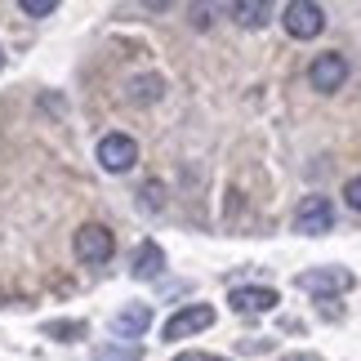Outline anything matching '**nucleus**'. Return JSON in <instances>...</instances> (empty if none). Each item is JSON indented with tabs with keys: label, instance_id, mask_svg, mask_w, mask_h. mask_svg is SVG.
Listing matches in <instances>:
<instances>
[{
	"label": "nucleus",
	"instance_id": "f257e3e1",
	"mask_svg": "<svg viewBox=\"0 0 361 361\" xmlns=\"http://www.w3.org/2000/svg\"><path fill=\"white\" fill-rule=\"evenodd\" d=\"M72 250L85 268H103V263L116 255V237H112V228H103V224H80L76 237H72Z\"/></svg>",
	"mask_w": 361,
	"mask_h": 361
},
{
	"label": "nucleus",
	"instance_id": "f03ea898",
	"mask_svg": "<svg viewBox=\"0 0 361 361\" xmlns=\"http://www.w3.org/2000/svg\"><path fill=\"white\" fill-rule=\"evenodd\" d=\"M210 326H214V308H210V303H183L174 317H165L161 339L178 343V339H192V335H201V330H210Z\"/></svg>",
	"mask_w": 361,
	"mask_h": 361
},
{
	"label": "nucleus",
	"instance_id": "7ed1b4c3",
	"mask_svg": "<svg viewBox=\"0 0 361 361\" xmlns=\"http://www.w3.org/2000/svg\"><path fill=\"white\" fill-rule=\"evenodd\" d=\"M94 157H99V165H103L107 174H130L134 165H138V143H134L130 134L112 130V134H103V138H99Z\"/></svg>",
	"mask_w": 361,
	"mask_h": 361
},
{
	"label": "nucleus",
	"instance_id": "20e7f679",
	"mask_svg": "<svg viewBox=\"0 0 361 361\" xmlns=\"http://www.w3.org/2000/svg\"><path fill=\"white\" fill-rule=\"evenodd\" d=\"M357 276L348 268H308L295 276V286L303 290V295H317V299H335V295H348Z\"/></svg>",
	"mask_w": 361,
	"mask_h": 361
},
{
	"label": "nucleus",
	"instance_id": "39448f33",
	"mask_svg": "<svg viewBox=\"0 0 361 361\" xmlns=\"http://www.w3.org/2000/svg\"><path fill=\"white\" fill-rule=\"evenodd\" d=\"M290 228L303 232V237H322V232H330V228H335V201H330V197H303L295 205Z\"/></svg>",
	"mask_w": 361,
	"mask_h": 361
},
{
	"label": "nucleus",
	"instance_id": "423d86ee",
	"mask_svg": "<svg viewBox=\"0 0 361 361\" xmlns=\"http://www.w3.org/2000/svg\"><path fill=\"white\" fill-rule=\"evenodd\" d=\"M281 27H286V36H295V40H312V36H322V27H326V9L312 5V0H290L281 9Z\"/></svg>",
	"mask_w": 361,
	"mask_h": 361
},
{
	"label": "nucleus",
	"instance_id": "0eeeda50",
	"mask_svg": "<svg viewBox=\"0 0 361 361\" xmlns=\"http://www.w3.org/2000/svg\"><path fill=\"white\" fill-rule=\"evenodd\" d=\"M343 80H348V59L339 49H322L308 63V85L317 94H335V90H343Z\"/></svg>",
	"mask_w": 361,
	"mask_h": 361
},
{
	"label": "nucleus",
	"instance_id": "6e6552de",
	"mask_svg": "<svg viewBox=\"0 0 361 361\" xmlns=\"http://www.w3.org/2000/svg\"><path fill=\"white\" fill-rule=\"evenodd\" d=\"M232 312H241V317H259V312H272L276 303H281V295H276L272 286H232Z\"/></svg>",
	"mask_w": 361,
	"mask_h": 361
},
{
	"label": "nucleus",
	"instance_id": "1a4fd4ad",
	"mask_svg": "<svg viewBox=\"0 0 361 361\" xmlns=\"http://www.w3.org/2000/svg\"><path fill=\"white\" fill-rule=\"evenodd\" d=\"M147 326H152V308H147V303H125V308L112 317V335H116L121 343L147 335Z\"/></svg>",
	"mask_w": 361,
	"mask_h": 361
},
{
	"label": "nucleus",
	"instance_id": "9d476101",
	"mask_svg": "<svg viewBox=\"0 0 361 361\" xmlns=\"http://www.w3.org/2000/svg\"><path fill=\"white\" fill-rule=\"evenodd\" d=\"M165 76L161 72H143V76H130V85H125V99H130L134 107H152L165 99Z\"/></svg>",
	"mask_w": 361,
	"mask_h": 361
},
{
	"label": "nucleus",
	"instance_id": "9b49d317",
	"mask_svg": "<svg viewBox=\"0 0 361 361\" xmlns=\"http://www.w3.org/2000/svg\"><path fill=\"white\" fill-rule=\"evenodd\" d=\"M161 272H165V250L157 241H143L134 250V259H130V276L134 281H157Z\"/></svg>",
	"mask_w": 361,
	"mask_h": 361
},
{
	"label": "nucleus",
	"instance_id": "f8f14e48",
	"mask_svg": "<svg viewBox=\"0 0 361 361\" xmlns=\"http://www.w3.org/2000/svg\"><path fill=\"white\" fill-rule=\"evenodd\" d=\"M232 23L245 27V32H259V27H268L272 18V5H263V0H237V5H228Z\"/></svg>",
	"mask_w": 361,
	"mask_h": 361
},
{
	"label": "nucleus",
	"instance_id": "ddd939ff",
	"mask_svg": "<svg viewBox=\"0 0 361 361\" xmlns=\"http://www.w3.org/2000/svg\"><path fill=\"white\" fill-rule=\"evenodd\" d=\"M94 361H143V343H103L94 348Z\"/></svg>",
	"mask_w": 361,
	"mask_h": 361
},
{
	"label": "nucleus",
	"instance_id": "4468645a",
	"mask_svg": "<svg viewBox=\"0 0 361 361\" xmlns=\"http://www.w3.org/2000/svg\"><path fill=\"white\" fill-rule=\"evenodd\" d=\"M45 339L76 343V339H85V322H45Z\"/></svg>",
	"mask_w": 361,
	"mask_h": 361
},
{
	"label": "nucleus",
	"instance_id": "2eb2a0df",
	"mask_svg": "<svg viewBox=\"0 0 361 361\" xmlns=\"http://www.w3.org/2000/svg\"><path fill=\"white\" fill-rule=\"evenodd\" d=\"M138 205H143L147 214H161L165 210V197H161V183L152 178V183H143V192H138Z\"/></svg>",
	"mask_w": 361,
	"mask_h": 361
},
{
	"label": "nucleus",
	"instance_id": "dca6fc26",
	"mask_svg": "<svg viewBox=\"0 0 361 361\" xmlns=\"http://www.w3.org/2000/svg\"><path fill=\"white\" fill-rule=\"evenodd\" d=\"M23 13H27V18H49V13L54 9H59V5H54V0H23V5H18Z\"/></svg>",
	"mask_w": 361,
	"mask_h": 361
},
{
	"label": "nucleus",
	"instance_id": "f3484780",
	"mask_svg": "<svg viewBox=\"0 0 361 361\" xmlns=\"http://www.w3.org/2000/svg\"><path fill=\"white\" fill-rule=\"evenodd\" d=\"M343 205H348V210H357V214H361V174H357V178H348V183H343Z\"/></svg>",
	"mask_w": 361,
	"mask_h": 361
},
{
	"label": "nucleus",
	"instance_id": "a211bd4d",
	"mask_svg": "<svg viewBox=\"0 0 361 361\" xmlns=\"http://www.w3.org/2000/svg\"><path fill=\"white\" fill-rule=\"evenodd\" d=\"M241 353H272V339H245V343H237Z\"/></svg>",
	"mask_w": 361,
	"mask_h": 361
},
{
	"label": "nucleus",
	"instance_id": "6ab92c4d",
	"mask_svg": "<svg viewBox=\"0 0 361 361\" xmlns=\"http://www.w3.org/2000/svg\"><path fill=\"white\" fill-rule=\"evenodd\" d=\"M210 5H197V9H192V27H210Z\"/></svg>",
	"mask_w": 361,
	"mask_h": 361
},
{
	"label": "nucleus",
	"instance_id": "aec40b11",
	"mask_svg": "<svg viewBox=\"0 0 361 361\" xmlns=\"http://www.w3.org/2000/svg\"><path fill=\"white\" fill-rule=\"evenodd\" d=\"M174 361H224V357H214V353H178Z\"/></svg>",
	"mask_w": 361,
	"mask_h": 361
},
{
	"label": "nucleus",
	"instance_id": "412c9836",
	"mask_svg": "<svg viewBox=\"0 0 361 361\" xmlns=\"http://www.w3.org/2000/svg\"><path fill=\"white\" fill-rule=\"evenodd\" d=\"M281 361H322V353H290V357H281Z\"/></svg>",
	"mask_w": 361,
	"mask_h": 361
},
{
	"label": "nucleus",
	"instance_id": "4be33fe9",
	"mask_svg": "<svg viewBox=\"0 0 361 361\" xmlns=\"http://www.w3.org/2000/svg\"><path fill=\"white\" fill-rule=\"evenodd\" d=\"M0 63H5V54H0Z\"/></svg>",
	"mask_w": 361,
	"mask_h": 361
}]
</instances>
